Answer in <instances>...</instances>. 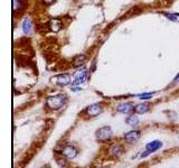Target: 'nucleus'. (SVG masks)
<instances>
[{
  "instance_id": "nucleus-1",
  "label": "nucleus",
  "mask_w": 179,
  "mask_h": 168,
  "mask_svg": "<svg viewBox=\"0 0 179 168\" xmlns=\"http://www.w3.org/2000/svg\"><path fill=\"white\" fill-rule=\"evenodd\" d=\"M66 103V97L64 94H56L54 97H49L46 101V105L51 110H59Z\"/></svg>"
},
{
  "instance_id": "nucleus-2",
  "label": "nucleus",
  "mask_w": 179,
  "mask_h": 168,
  "mask_svg": "<svg viewBox=\"0 0 179 168\" xmlns=\"http://www.w3.org/2000/svg\"><path fill=\"white\" fill-rule=\"evenodd\" d=\"M113 135L112 128L110 126H104L102 128H99L95 132V136H96V139L99 141H102V143H105L107 140H110L111 137Z\"/></svg>"
},
{
  "instance_id": "nucleus-3",
  "label": "nucleus",
  "mask_w": 179,
  "mask_h": 168,
  "mask_svg": "<svg viewBox=\"0 0 179 168\" xmlns=\"http://www.w3.org/2000/svg\"><path fill=\"white\" fill-rule=\"evenodd\" d=\"M87 80V70L84 68V67H80L77 72L75 73V77H74V81H73V84L74 85H81L83 83H85Z\"/></svg>"
},
{
  "instance_id": "nucleus-4",
  "label": "nucleus",
  "mask_w": 179,
  "mask_h": 168,
  "mask_svg": "<svg viewBox=\"0 0 179 168\" xmlns=\"http://www.w3.org/2000/svg\"><path fill=\"white\" fill-rule=\"evenodd\" d=\"M141 138V132L139 130H130L124 135V139L125 141L129 143H136L139 141V139Z\"/></svg>"
},
{
  "instance_id": "nucleus-5",
  "label": "nucleus",
  "mask_w": 179,
  "mask_h": 168,
  "mask_svg": "<svg viewBox=\"0 0 179 168\" xmlns=\"http://www.w3.org/2000/svg\"><path fill=\"white\" fill-rule=\"evenodd\" d=\"M53 82L56 83L57 85H61V87H66L71 83V76L70 74H59L57 76L53 77Z\"/></svg>"
},
{
  "instance_id": "nucleus-6",
  "label": "nucleus",
  "mask_w": 179,
  "mask_h": 168,
  "mask_svg": "<svg viewBox=\"0 0 179 168\" xmlns=\"http://www.w3.org/2000/svg\"><path fill=\"white\" fill-rule=\"evenodd\" d=\"M102 111H103V107H102V104H100V103L91 104V105L87 107L86 109V113L90 117H97Z\"/></svg>"
},
{
  "instance_id": "nucleus-7",
  "label": "nucleus",
  "mask_w": 179,
  "mask_h": 168,
  "mask_svg": "<svg viewBox=\"0 0 179 168\" xmlns=\"http://www.w3.org/2000/svg\"><path fill=\"white\" fill-rule=\"evenodd\" d=\"M162 145L164 143H161L160 140H154V141H150L146 145V150H148L149 153H156V151H158L160 148L162 147Z\"/></svg>"
},
{
  "instance_id": "nucleus-8",
  "label": "nucleus",
  "mask_w": 179,
  "mask_h": 168,
  "mask_svg": "<svg viewBox=\"0 0 179 168\" xmlns=\"http://www.w3.org/2000/svg\"><path fill=\"white\" fill-rule=\"evenodd\" d=\"M117 110L119 112H121V113L128 114V113H131L132 111H134V107L130 102H123V103H120L117 107Z\"/></svg>"
},
{
  "instance_id": "nucleus-9",
  "label": "nucleus",
  "mask_w": 179,
  "mask_h": 168,
  "mask_svg": "<svg viewBox=\"0 0 179 168\" xmlns=\"http://www.w3.org/2000/svg\"><path fill=\"white\" fill-rule=\"evenodd\" d=\"M62 153H63V155L65 157L70 158V159H73V158H75L77 156V150L73 146H66L63 149Z\"/></svg>"
},
{
  "instance_id": "nucleus-10",
  "label": "nucleus",
  "mask_w": 179,
  "mask_h": 168,
  "mask_svg": "<svg viewBox=\"0 0 179 168\" xmlns=\"http://www.w3.org/2000/svg\"><path fill=\"white\" fill-rule=\"evenodd\" d=\"M62 27H63V24H62V21L59 19H57V18H53L51 19L49 21V28H51V31H59L62 29Z\"/></svg>"
},
{
  "instance_id": "nucleus-11",
  "label": "nucleus",
  "mask_w": 179,
  "mask_h": 168,
  "mask_svg": "<svg viewBox=\"0 0 179 168\" xmlns=\"http://www.w3.org/2000/svg\"><path fill=\"white\" fill-rule=\"evenodd\" d=\"M86 62V56L84 54H81V55H77L74 61H73V66L74 67H82L84 65V63Z\"/></svg>"
},
{
  "instance_id": "nucleus-12",
  "label": "nucleus",
  "mask_w": 179,
  "mask_h": 168,
  "mask_svg": "<svg viewBox=\"0 0 179 168\" xmlns=\"http://www.w3.org/2000/svg\"><path fill=\"white\" fill-rule=\"evenodd\" d=\"M123 153H124V149H123V147L120 143H115V145H113L112 147H111V153H112L113 156H115V157L121 156Z\"/></svg>"
},
{
  "instance_id": "nucleus-13",
  "label": "nucleus",
  "mask_w": 179,
  "mask_h": 168,
  "mask_svg": "<svg viewBox=\"0 0 179 168\" xmlns=\"http://www.w3.org/2000/svg\"><path fill=\"white\" fill-rule=\"evenodd\" d=\"M149 107L150 105H149L148 103H139V104H137L134 107V111L137 112L138 114H143V113L149 111Z\"/></svg>"
},
{
  "instance_id": "nucleus-14",
  "label": "nucleus",
  "mask_w": 179,
  "mask_h": 168,
  "mask_svg": "<svg viewBox=\"0 0 179 168\" xmlns=\"http://www.w3.org/2000/svg\"><path fill=\"white\" fill-rule=\"evenodd\" d=\"M22 31L25 34L29 35L31 31H33V25H31L30 19H25L24 23H22Z\"/></svg>"
},
{
  "instance_id": "nucleus-15",
  "label": "nucleus",
  "mask_w": 179,
  "mask_h": 168,
  "mask_svg": "<svg viewBox=\"0 0 179 168\" xmlns=\"http://www.w3.org/2000/svg\"><path fill=\"white\" fill-rule=\"evenodd\" d=\"M125 122L128 123L129 126H131V127H134V126H137V124L139 123V118L137 117V116H130V117L127 118Z\"/></svg>"
},
{
  "instance_id": "nucleus-16",
  "label": "nucleus",
  "mask_w": 179,
  "mask_h": 168,
  "mask_svg": "<svg viewBox=\"0 0 179 168\" xmlns=\"http://www.w3.org/2000/svg\"><path fill=\"white\" fill-rule=\"evenodd\" d=\"M165 16L168 18L169 20L179 24V14H169V12H165Z\"/></svg>"
},
{
  "instance_id": "nucleus-17",
  "label": "nucleus",
  "mask_w": 179,
  "mask_h": 168,
  "mask_svg": "<svg viewBox=\"0 0 179 168\" xmlns=\"http://www.w3.org/2000/svg\"><path fill=\"white\" fill-rule=\"evenodd\" d=\"M154 93H142V94H140V95H138V97L140 99V100H149V99H151L152 97V95H154Z\"/></svg>"
},
{
  "instance_id": "nucleus-18",
  "label": "nucleus",
  "mask_w": 179,
  "mask_h": 168,
  "mask_svg": "<svg viewBox=\"0 0 179 168\" xmlns=\"http://www.w3.org/2000/svg\"><path fill=\"white\" fill-rule=\"evenodd\" d=\"M149 151L148 150H146V151H143V153H141V158H144V157H147V156H148L149 155Z\"/></svg>"
},
{
  "instance_id": "nucleus-19",
  "label": "nucleus",
  "mask_w": 179,
  "mask_h": 168,
  "mask_svg": "<svg viewBox=\"0 0 179 168\" xmlns=\"http://www.w3.org/2000/svg\"><path fill=\"white\" fill-rule=\"evenodd\" d=\"M43 1H44L46 5H51V4H53L55 0H43Z\"/></svg>"
},
{
  "instance_id": "nucleus-20",
  "label": "nucleus",
  "mask_w": 179,
  "mask_h": 168,
  "mask_svg": "<svg viewBox=\"0 0 179 168\" xmlns=\"http://www.w3.org/2000/svg\"><path fill=\"white\" fill-rule=\"evenodd\" d=\"M178 82H179V75L176 77V79H175V83H178Z\"/></svg>"
}]
</instances>
